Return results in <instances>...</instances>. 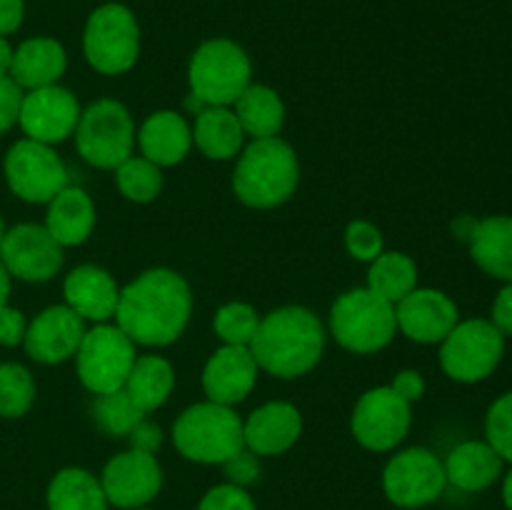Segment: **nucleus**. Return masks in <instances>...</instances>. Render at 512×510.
I'll list each match as a JSON object with an SVG mask.
<instances>
[{
	"instance_id": "obj_1",
	"label": "nucleus",
	"mask_w": 512,
	"mask_h": 510,
	"mask_svg": "<svg viewBox=\"0 0 512 510\" xmlns=\"http://www.w3.org/2000/svg\"><path fill=\"white\" fill-rule=\"evenodd\" d=\"M193 315V290L170 268H150L120 288L113 323L143 348H165L185 333Z\"/></svg>"
},
{
	"instance_id": "obj_2",
	"label": "nucleus",
	"mask_w": 512,
	"mask_h": 510,
	"mask_svg": "<svg viewBox=\"0 0 512 510\" xmlns=\"http://www.w3.org/2000/svg\"><path fill=\"white\" fill-rule=\"evenodd\" d=\"M250 353L263 373L283 380L300 378L323 358L325 328L313 310L303 305H283L260 315Z\"/></svg>"
},
{
	"instance_id": "obj_3",
	"label": "nucleus",
	"mask_w": 512,
	"mask_h": 510,
	"mask_svg": "<svg viewBox=\"0 0 512 510\" xmlns=\"http://www.w3.org/2000/svg\"><path fill=\"white\" fill-rule=\"evenodd\" d=\"M300 183V163L293 145L275 138H260L245 145L233 173L238 200L255 210H273L288 203Z\"/></svg>"
},
{
	"instance_id": "obj_4",
	"label": "nucleus",
	"mask_w": 512,
	"mask_h": 510,
	"mask_svg": "<svg viewBox=\"0 0 512 510\" xmlns=\"http://www.w3.org/2000/svg\"><path fill=\"white\" fill-rule=\"evenodd\" d=\"M173 445L190 463L223 465L245 448L243 418L213 400L195 403L173 423Z\"/></svg>"
},
{
	"instance_id": "obj_5",
	"label": "nucleus",
	"mask_w": 512,
	"mask_h": 510,
	"mask_svg": "<svg viewBox=\"0 0 512 510\" xmlns=\"http://www.w3.org/2000/svg\"><path fill=\"white\" fill-rule=\"evenodd\" d=\"M330 333L348 353H378L388 348L398 333L395 305L368 288L348 290L330 308Z\"/></svg>"
},
{
	"instance_id": "obj_6",
	"label": "nucleus",
	"mask_w": 512,
	"mask_h": 510,
	"mask_svg": "<svg viewBox=\"0 0 512 510\" xmlns=\"http://www.w3.org/2000/svg\"><path fill=\"white\" fill-rule=\"evenodd\" d=\"M253 83V65L248 53L228 38H215L200 45L188 65L190 95L203 105H233Z\"/></svg>"
},
{
	"instance_id": "obj_7",
	"label": "nucleus",
	"mask_w": 512,
	"mask_h": 510,
	"mask_svg": "<svg viewBox=\"0 0 512 510\" xmlns=\"http://www.w3.org/2000/svg\"><path fill=\"white\" fill-rule=\"evenodd\" d=\"M135 123L130 110L120 100L100 98L80 113L75 128L78 155L100 170H115L133 155Z\"/></svg>"
},
{
	"instance_id": "obj_8",
	"label": "nucleus",
	"mask_w": 512,
	"mask_h": 510,
	"mask_svg": "<svg viewBox=\"0 0 512 510\" xmlns=\"http://www.w3.org/2000/svg\"><path fill=\"white\" fill-rule=\"evenodd\" d=\"M505 355V335L485 318L460 320L440 343V368L450 380L475 385L498 370Z\"/></svg>"
},
{
	"instance_id": "obj_9",
	"label": "nucleus",
	"mask_w": 512,
	"mask_h": 510,
	"mask_svg": "<svg viewBox=\"0 0 512 510\" xmlns=\"http://www.w3.org/2000/svg\"><path fill=\"white\" fill-rule=\"evenodd\" d=\"M138 345L110 320V323H95L85 330L83 343L75 353V370L85 390L93 395L115 393L125 388Z\"/></svg>"
},
{
	"instance_id": "obj_10",
	"label": "nucleus",
	"mask_w": 512,
	"mask_h": 510,
	"mask_svg": "<svg viewBox=\"0 0 512 510\" xmlns=\"http://www.w3.org/2000/svg\"><path fill=\"white\" fill-rule=\"evenodd\" d=\"M83 53L93 70L123 75L140 55V25L133 10L120 3H105L85 23Z\"/></svg>"
},
{
	"instance_id": "obj_11",
	"label": "nucleus",
	"mask_w": 512,
	"mask_h": 510,
	"mask_svg": "<svg viewBox=\"0 0 512 510\" xmlns=\"http://www.w3.org/2000/svg\"><path fill=\"white\" fill-rule=\"evenodd\" d=\"M448 488L443 458L428 448L398 450L383 468V493L395 508L420 510L440 500Z\"/></svg>"
},
{
	"instance_id": "obj_12",
	"label": "nucleus",
	"mask_w": 512,
	"mask_h": 510,
	"mask_svg": "<svg viewBox=\"0 0 512 510\" xmlns=\"http://www.w3.org/2000/svg\"><path fill=\"white\" fill-rule=\"evenodd\" d=\"M413 425V405L390 385L365 390L350 415L353 438L370 453H390L398 448Z\"/></svg>"
},
{
	"instance_id": "obj_13",
	"label": "nucleus",
	"mask_w": 512,
	"mask_h": 510,
	"mask_svg": "<svg viewBox=\"0 0 512 510\" xmlns=\"http://www.w3.org/2000/svg\"><path fill=\"white\" fill-rule=\"evenodd\" d=\"M8 188L25 203L48 205L68 183V168L53 145L23 138L10 145L3 163Z\"/></svg>"
},
{
	"instance_id": "obj_14",
	"label": "nucleus",
	"mask_w": 512,
	"mask_h": 510,
	"mask_svg": "<svg viewBox=\"0 0 512 510\" xmlns=\"http://www.w3.org/2000/svg\"><path fill=\"white\" fill-rule=\"evenodd\" d=\"M100 485L110 508L135 510L148 508L163 490V468L153 453L128 448L113 455L100 470Z\"/></svg>"
},
{
	"instance_id": "obj_15",
	"label": "nucleus",
	"mask_w": 512,
	"mask_h": 510,
	"mask_svg": "<svg viewBox=\"0 0 512 510\" xmlns=\"http://www.w3.org/2000/svg\"><path fill=\"white\" fill-rule=\"evenodd\" d=\"M65 248L55 243L45 225L20 223L5 233L0 245V263L10 273V278L25 283H45L55 278L63 268Z\"/></svg>"
},
{
	"instance_id": "obj_16",
	"label": "nucleus",
	"mask_w": 512,
	"mask_h": 510,
	"mask_svg": "<svg viewBox=\"0 0 512 510\" xmlns=\"http://www.w3.org/2000/svg\"><path fill=\"white\" fill-rule=\"evenodd\" d=\"M80 113L83 108L68 88L48 85V88L23 93L18 125L23 128L25 138L45 145H58L75 133Z\"/></svg>"
},
{
	"instance_id": "obj_17",
	"label": "nucleus",
	"mask_w": 512,
	"mask_h": 510,
	"mask_svg": "<svg viewBox=\"0 0 512 510\" xmlns=\"http://www.w3.org/2000/svg\"><path fill=\"white\" fill-rule=\"evenodd\" d=\"M398 333L420 345H440L460 323V310L448 293L438 288H415L395 305Z\"/></svg>"
},
{
	"instance_id": "obj_18",
	"label": "nucleus",
	"mask_w": 512,
	"mask_h": 510,
	"mask_svg": "<svg viewBox=\"0 0 512 510\" xmlns=\"http://www.w3.org/2000/svg\"><path fill=\"white\" fill-rule=\"evenodd\" d=\"M88 330L85 320L68 305H50L40 310L25 330V353L43 365H60L75 358L83 335Z\"/></svg>"
},
{
	"instance_id": "obj_19",
	"label": "nucleus",
	"mask_w": 512,
	"mask_h": 510,
	"mask_svg": "<svg viewBox=\"0 0 512 510\" xmlns=\"http://www.w3.org/2000/svg\"><path fill=\"white\" fill-rule=\"evenodd\" d=\"M260 368L250 348L240 345H220L203 368V390L208 400L235 408L243 403L258 383Z\"/></svg>"
},
{
	"instance_id": "obj_20",
	"label": "nucleus",
	"mask_w": 512,
	"mask_h": 510,
	"mask_svg": "<svg viewBox=\"0 0 512 510\" xmlns=\"http://www.w3.org/2000/svg\"><path fill=\"white\" fill-rule=\"evenodd\" d=\"M300 435H303V415L285 400L260 405L243 420V443L258 458L288 453Z\"/></svg>"
},
{
	"instance_id": "obj_21",
	"label": "nucleus",
	"mask_w": 512,
	"mask_h": 510,
	"mask_svg": "<svg viewBox=\"0 0 512 510\" xmlns=\"http://www.w3.org/2000/svg\"><path fill=\"white\" fill-rule=\"evenodd\" d=\"M63 298L85 323H110L118 308L120 285L100 265H78L63 280Z\"/></svg>"
},
{
	"instance_id": "obj_22",
	"label": "nucleus",
	"mask_w": 512,
	"mask_h": 510,
	"mask_svg": "<svg viewBox=\"0 0 512 510\" xmlns=\"http://www.w3.org/2000/svg\"><path fill=\"white\" fill-rule=\"evenodd\" d=\"M140 155L158 168H170L188 158L193 148V125L175 110H155L135 133Z\"/></svg>"
},
{
	"instance_id": "obj_23",
	"label": "nucleus",
	"mask_w": 512,
	"mask_h": 510,
	"mask_svg": "<svg viewBox=\"0 0 512 510\" xmlns=\"http://www.w3.org/2000/svg\"><path fill=\"white\" fill-rule=\"evenodd\" d=\"M448 485L463 493H483L503 478L505 460L488 440H463L443 460Z\"/></svg>"
},
{
	"instance_id": "obj_24",
	"label": "nucleus",
	"mask_w": 512,
	"mask_h": 510,
	"mask_svg": "<svg viewBox=\"0 0 512 510\" xmlns=\"http://www.w3.org/2000/svg\"><path fill=\"white\" fill-rule=\"evenodd\" d=\"M95 203L78 185H65L48 203L45 213V230L55 238L60 248L83 245L95 230Z\"/></svg>"
},
{
	"instance_id": "obj_25",
	"label": "nucleus",
	"mask_w": 512,
	"mask_h": 510,
	"mask_svg": "<svg viewBox=\"0 0 512 510\" xmlns=\"http://www.w3.org/2000/svg\"><path fill=\"white\" fill-rule=\"evenodd\" d=\"M65 68H68V55L58 40L30 38L13 50L10 80L23 90L48 88L58 85Z\"/></svg>"
},
{
	"instance_id": "obj_26",
	"label": "nucleus",
	"mask_w": 512,
	"mask_h": 510,
	"mask_svg": "<svg viewBox=\"0 0 512 510\" xmlns=\"http://www.w3.org/2000/svg\"><path fill=\"white\" fill-rule=\"evenodd\" d=\"M468 245L470 258L485 275L512 283V215L480 218Z\"/></svg>"
},
{
	"instance_id": "obj_27",
	"label": "nucleus",
	"mask_w": 512,
	"mask_h": 510,
	"mask_svg": "<svg viewBox=\"0 0 512 510\" xmlns=\"http://www.w3.org/2000/svg\"><path fill=\"white\" fill-rule=\"evenodd\" d=\"M245 133L240 120L228 105H208L195 113L193 145L210 160H233L240 155Z\"/></svg>"
},
{
	"instance_id": "obj_28",
	"label": "nucleus",
	"mask_w": 512,
	"mask_h": 510,
	"mask_svg": "<svg viewBox=\"0 0 512 510\" xmlns=\"http://www.w3.org/2000/svg\"><path fill=\"white\" fill-rule=\"evenodd\" d=\"M123 390L145 415L163 408L175 390L173 363L155 353L138 355Z\"/></svg>"
},
{
	"instance_id": "obj_29",
	"label": "nucleus",
	"mask_w": 512,
	"mask_h": 510,
	"mask_svg": "<svg viewBox=\"0 0 512 510\" xmlns=\"http://www.w3.org/2000/svg\"><path fill=\"white\" fill-rule=\"evenodd\" d=\"M45 505L48 510H110L98 475L78 465H68L53 475L45 490Z\"/></svg>"
},
{
	"instance_id": "obj_30",
	"label": "nucleus",
	"mask_w": 512,
	"mask_h": 510,
	"mask_svg": "<svg viewBox=\"0 0 512 510\" xmlns=\"http://www.w3.org/2000/svg\"><path fill=\"white\" fill-rule=\"evenodd\" d=\"M233 105L245 138H275L283 130L285 103L270 85L250 83Z\"/></svg>"
},
{
	"instance_id": "obj_31",
	"label": "nucleus",
	"mask_w": 512,
	"mask_h": 510,
	"mask_svg": "<svg viewBox=\"0 0 512 510\" xmlns=\"http://www.w3.org/2000/svg\"><path fill=\"white\" fill-rule=\"evenodd\" d=\"M365 288L388 300V303L398 305L405 295L418 288V265L410 255L400 253V250H383L370 263Z\"/></svg>"
},
{
	"instance_id": "obj_32",
	"label": "nucleus",
	"mask_w": 512,
	"mask_h": 510,
	"mask_svg": "<svg viewBox=\"0 0 512 510\" xmlns=\"http://www.w3.org/2000/svg\"><path fill=\"white\" fill-rule=\"evenodd\" d=\"M113 173L120 195L130 203H153L163 190V168L150 163L143 155H130Z\"/></svg>"
},
{
	"instance_id": "obj_33",
	"label": "nucleus",
	"mask_w": 512,
	"mask_h": 510,
	"mask_svg": "<svg viewBox=\"0 0 512 510\" xmlns=\"http://www.w3.org/2000/svg\"><path fill=\"white\" fill-rule=\"evenodd\" d=\"M90 413H93L95 425H98L105 435H110V438H128L130 430L145 418L143 410L128 398L125 390L95 395Z\"/></svg>"
},
{
	"instance_id": "obj_34",
	"label": "nucleus",
	"mask_w": 512,
	"mask_h": 510,
	"mask_svg": "<svg viewBox=\"0 0 512 510\" xmlns=\"http://www.w3.org/2000/svg\"><path fill=\"white\" fill-rule=\"evenodd\" d=\"M260 315L250 303H225L215 310L213 330L223 345H240V348H250L255 333H258Z\"/></svg>"
},
{
	"instance_id": "obj_35",
	"label": "nucleus",
	"mask_w": 512,
	"mask_h": 510,
	"mask_svg": "<svg viewBox=\"0 0 512 510\" xmlns=\"http://www.w3.org/2000/svg\"><path fill=\"white\" fill-rule=\"evenodd\" d=\"M35 403V380L20 363L0 365V418H23Z\"/></svg>"
},
{
	"instance_id": "obj_36",
	"label": "nucleus",
	"mask_w": 512,
	"mask_h": 510,
	"mask_svg": "<svg viewBox=\"0 0 512 510\" xmlns=\"http://www.w3.org/2000/svg\"><path fill=\"white\" fill-rule=\"evenodd\" d=\"M485 440L505 463L512 465V390L493 400L485 413Z\"/></svg>"
},
{
	"instance_id": "obj_37",
	"label": "nucleus",
	"mask_w": 512,
	"mask_h": 510,
	"mask_svg": "<svg viewBox=\"0 0 512 510\" xmlns=\"http://www.w3.org/2000/svg\"><path fill=\"white\" fill-rule=\"evenodd\" d=\"M345 250L353 260L370 265L385 250V238L370 220H353L345 228Z\"/></svg>"
},
{
	"instance_id": "obj_38",
	"label": "nucleus",
	"mask_w": 512,
	"mask_h": 510,
	"mask_svg": "<svg viewBox=\"0 0 512 510\" xmlns=\"http://www.w3.org/2000/svg\"><path fill=\"white\" fill-rule=\"evenodd\" d=\"M195 510H258V505H255L248 488H240V485H233L225 480V483L213 485V488L200 498Z\"/></svg>"
},
{
	"instance_id": "obj_39",
	"label": "nucleus",
	"mask_w": 512,
	"mask_h": 510,
	"mask_svg": "<svg viewBox=\"0 0 512 510\" xmlns=\"http://www.w3.org/2000/svg\"><path fill=\"white\" fill-rule=\"evenodd\" d=\"M223 468L225 475H228V483L240 485V488H248V485H253L260 478V460L248 448L235 453L228 463H223Z\"/></svg>"
},
{
	"instance_id": "obj_40",
	"label": "nucleus",
	"mask_w": 512,
	"mask_h": 510,
	"mask_svg": "<svg viewBox=\"0 0 512 510\" xmlns=\"http://www.w3.org/2000/svg\"><path fill=\"white\" fill-rule=\"evenodd\" d=\"M20 103H23V88H18L10 78H0V135L18 123Z\"/></svg>"
},
{
	"instance_id": "obj_41",
	"label": "nucleus",
	"mask_w": 512,
	"mask_h": 510,
	"mask_svg": "<svg viewBox=\"0 0 512 510\" xmlns=\"http://www.w3.org/2000/svg\"><path fill=\"white\" fill-rule=\"evenodd\" d=\"M25 330H28V323L18 308H10V305L0 308V345L5 348L20 345L25 340Z\"/></svg>"
},
{
	"instance_id": "obj_42",
	"label": "nucleus",
	"mask_w": 512,
	"mask_h": 510,
	"mask_svg": "<svg viewBox=\"0 0 512 510\" xmlns=\"http://www.w3.org/2000/svg\"><path fill=\"white\" fill-rule=\"evenodd\" d=\"M490 323H493L505 338H512V283H503V288L495 295L493 308H490Z\"/></svg>"
},
{
	"instance_id": "obj_43",
	"label": "nucleus",
	"mask_w": 512,
	"mask_h": 510,
	"mask_svg": "<svg viewBox=\"0 0 512 510\" xmlns=\"http://www.w3.org/2000/svg\"><path fill=\"white\" fill-rule=\"evenodd\" d=\"M390 388H393L400 398L408 400V403L413 405L425 395V378H423V373H418V370L405 368V370H400V373H395Z\"/></svg>"
},
{
	"instance_id": "obj_44",
	"label": "nucleus",
	"mask_w": 512,
	"mask_h": 510,
	"mask_svg": "<svg viewBox=\"0 0 512 510\" xmlns=\"http://www.w3.org/2000/svg\"><path fill=\"white\" fill-rule=\"evenodd\" d=\"M128 440H130V448L155 455L160 445H163V430H160L155 423H150L148 418H143L133 430H130Z\"/></svg>"
},
{
	"instance_id": "obj_45",
	"label": "nucleus",
	"mask_w": 512,
	"mask_h": 510,
	"mask_svg": "<svg viewBox=\"0 0 512 510\" xmlns=\"http://www.w3.org/2000/svg\"><path fill=\"white\" fill-rule=\"evenodd\" d=\"M25 15L23 0H0V35H10L20 28Z\"/></svg>"
},
{
	"instance_id": "obj_46",
	"label": "nucleus",
	"mask_w": 512,
	"mask_h": 510,
	"mask_svg": "<svg viewBox=\"0 0 512 510\" xmlns=\"http://www.w3.org/2000/svg\"><path fill=\"white\" fill-rule=\"evenodd\" d=\"M10 65H13V48L0 35V78H10Z\"/></svg>"
},
{
	"instance_id": "obj_47",
	"label": "nucleus",
	"mask_w": 512,
	"mask_h": 510,
	"mask_svg": "<svg viewBox=\"0 0 512 510\" xmlns=\"http://www.w3.org/2000/svg\"><path fill=\"white\" fill-rule=\"evenodd\" d=\"M8 295H10V273L5 270V265L0 263V308L8 305Z\"/></svg>"
},
{
	"instance_id": "obj_48",
	"label": "nucleus",
	"mask_w": 512,
	"mask_h": 510,
	"mask_svg": "<svg viewBox=\"0 0 512 510\" xmlns=\"http://www.w3.org/2000/svg\"><path fill=\"white\" fill-rule=\"evenodd\" d=\"M500 495H503L505 508L512 510V465H510L508 473L503 475V488H500Z\"/></svg>"
},
{
	"instance_id": "obj_49",
	"label": "nucleus",
	"mask_w": 512,
	"mask_h": 510,
	"mask_svg": "<svg viewBox=\"0 0 512 510\" xmlns=\"http://www.w3.org/2000/svg\"><path fill=\"white\" fill-rule=\"evenodd\" d=\"M5 233H8V230H5V223H3V215H0V245H3V238H5Z\"/></svg>"
},
{
	"instance_id": "obj_50",
	"label": "nucleus",
	"mask_w": 512,
	"mask_h": 510,
	"mask_svg": "<svg viewBox=\"0 0 512 510\" xmlns=\"http://www.w3.org/2000/svg\"><path fill=\"white\" fill-rule=\"evenodd\" d=\"M135 510H153V508H135Z\"/></svg>"
}]
</instances>
